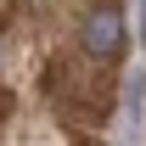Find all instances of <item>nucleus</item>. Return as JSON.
I'll return each mask as SVG.
<instances>
[{
	"label": "nucleus",
	"instance_id": "1",
	"mask_svg": "<svg viewBox=\"0 0 146 146\" xmlns=\"http://www.w3.org/2000/svg\"><path fill=\"white\" fill-rule=\"evenodd\" d=\"M79 45H84V56H96V62L124 56V45H129L124 11H118V6H96V11H84V23H79Z\"/></svg>",
	"mask_w": 146,
	"mask_h": 146
},
{
	"label": "nucleus",
	"instance_id": "2",
	"mask_svg": "<svg viewBox=\"0 0 146 146\" xmlns=\"http://www.w3.org/2000/svg\"><path fill=\"white\" fill-rule=\"evenodd\" d=\"M141 34H146V0H141Z\"/></svg>",
	"mask_w": 146,
	"mask_h": 146
}]
</instances>
